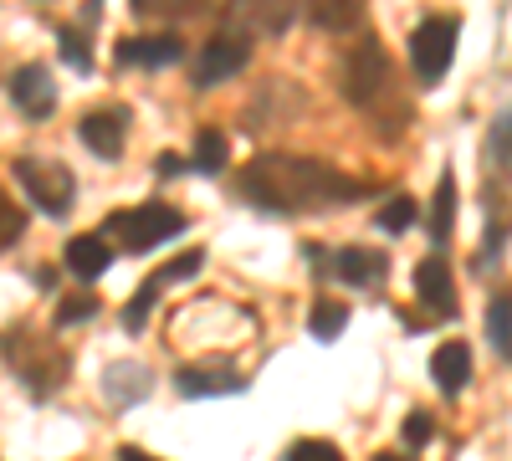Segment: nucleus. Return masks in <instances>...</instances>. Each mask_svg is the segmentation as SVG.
Returning <instances> with one entry per match:
<instances>
[{"mask_svg": "<svg viewBox=\"0 0 512 461\" xmlns=\"http://www.w3.org/2000/svg\"><path fill=\"white\" fill-rule=\"evenodd\" d=\"M349 323V308H338V303H318L313 308V333L318 339H338V328Z\"/></svg>", "mask_w": 512, "mask_h": 461, "instance_id": "obj_25", "label": "nucleus"}, {"mask_svg": "<svg viewBox=\"0 0 512 461\" xmlns=\"http://www.w3.org/2000/svg\"><path fill=\"white\" fill-rule=\"evenodd\" d=\"M108 262H113V251H108L103 236H72V241H67V267H72L77 277H103Z\"/></svg>", "mask_w": 512, "mask_h": 461, "instance_id": "obj_16", "label": "nucleus"}, {"mask_svg": "<svg viewBox=\"0 0 512 461\" xmlns=\"http://www.w3.org/2000/svg\"><path fill=\"white\" fill-rule=\"evenodd\" d=\"M431 436H436L431 415H425V410H410V421H405V446H425Z\"/></svg>", "mask_w": 512, "mask_h": 461, "instance_id": "obj_27", "label": "nucleus"}, {"mask_svg": "<svg viewBox=\"0 0 512 461\" xmlns=\"http://www.w3.org/2000/svg\"><path fill=\"white\" fill-rule=\"evenodd\" d=\"M175 385H180V395H236V390H246V380L236 369H180Z\"/></svg>", "mask_w": 512, "mask_h": 461, "instance_id": "obj_14", "label": "nucleus"}, {"mask_svg": "<svg viewBox=\"0 0 512 461\" xmlns=\"http://www.w3.org/2000/svg\"><path fill=\"white\" fill-rule=\"evenodd\" d=\"M210 0H134V16H149V21H195L205 16Z\"/></svg>", "mask_w": 512, "mask_h": 461, "instance_id": "obj_19", "label": "nucleus"}, {"mask_svg": "<svg viewBox=\"0 0 512 461\" xmlns=\"http://www.w3.org/2000/svg\"><path fill=\"white\" fill-rule=\"evenodd\" d=\"M487 164H492V175L512 185V108L497 113L492 123V134H487Z\"/></svg>", "mask_w": 512, "mask_h": 461, "instance_id": "obj_18", "label": "nucleus"}, {"mask_svg": "<svg viewBox=\"0 0 512 461\" xmlns=\"http://www.w3.org/2000/svg\"><path fill=\"white\" fill-rule=\"evenodd\" d=\"M93 308H98L93 298H72V303H62V308H57V323H77V318H88Z\"/></svg>", "mask_w": 512, "mask_h": 461, "instance_id": "obj_29", "label": "nucleus"}, {"mask_svg": "<svg viewBox=\"0 0 512 461\" xmlns=\"http://www.w3.org/2000/svg\"><path fill=\"white\" fill-rule=\"evenodd\" d=\"M246 62H251V41L246 36H236V31L210 36L205 47L195 52V88H216V82L236 77Z\"/></svg>", "mask_w": 512, "mask_h": 461, "instance_id": "obj_7", "label": "nucleus"}, {"mask_svg": "<svg viewBox=\"0 0 512 461\" xmlns=\"http://www.w3.org/2000/svg\"><path fill=\"white\" fill-rule=\"evenodd\" d=\"M384 251H369V246H344L333 257V272L344 277V282H359V287H369V282H379L384 277Z\"/></svg>", "mask_w": 512, "mask_h": 461, "instance_id": "obj_13", "label": "nucleus"}, {"mask_svg": "<svg viewBox=\"0 0 512 461\" xmlns=\"http://www.w3.org/2000/svg\"><path fill=\"white\" fill-rule=\"evenodd\" d=\"M108 231H113L128 251H149V246H159V241H169V236H180V231H185V216L175 211V205L149 200V205H134V211H118V216L108 221Z\"/></svg>", "mask_w": 512, "mask_h": 461, "instance_id": "obj_3", "label": "nucleus"}, {"mask_svg": "<svg viewBox=\"0 0 512 461\" xmlns=\"http://www.w3.org/2000/svg\"><path fill=\"white\" fill-rule=\"evenodd\" d=\"M487 333H492L497 354H512V298H507V292L492 298V308H487Z\"/></svg>", "mask_w": 512, "mask_h": 461, "instance_id": "obj_21", "label": "nucleus"}, {"mask_svg": "<svg viewBox=\"0 0 512 461\" xmlns=\"http://www.w3.org/2000/svg\"><path fill=\"white\" fill-rule=\"evenodd\" d=\"M303 0H226V31L256 41V36H282Z\"/></svg>", "mask_w": 512, "mask_h": 461, "instance_id": "obj_6", "label": "nucleus"}, {"mask_svg": "<svg viewBox=\"0 0 512 461\" xmlns=\"http://www.w3.org/2000/svg\"><path fill=\"white\" fill-rule=\"evenodd\" d=\"M62 47H67V57H72L77 72H88V52H82V41H77L72 31H62Z\"/></svg>", "mask_w": 512, "mask_h": 461, "instance_id": "obj_30", "label": "nucleus"}, {"mask_svg": "<svg viewBox=\"0 0 512 461\" xmlns=\"http://www.w3.org/2000/svg\"><path fill=\"white\" fill-rule=\"evenodd\" d=\"M103 390L118 400V405H134V400H144L149 395V369L144 364H113L108 374H103Z\"/></svg>", "mask_w": 512, "mask_h": 461, "instance_id": "obj_17", "label": "nucleus"}, {"mask_svg": "<svg viewBox=\"0 0 512 461\" xmlns=\"http://www.w3.org/2000/svg\"><path fill=\"white\" fill-rule=\"evenodd\" d=\"M451 221H456V180L441 175V185H436V211H431V236L446 241V236H451Z\"/></svg>", "mask_w": 512, "mask_h": 461, "instance_id": "obj_22", "label": "nucleus"}, {"mask_svg": "<svg viewBox=\"0 0 512 461\" xmlns=\"http://www.w3.org/2000/svg\"><path fill=\"white\" fill-rule=\"evenodd\" d=\"M16 180L21 190L41 205L47 216H67V205L77 195V180L67 164H52V159H16Z\"/></svg>", "mask_w": 512, "mask_h": 461, "instance_id": "obj_5", "label": "nucleus"}, {"mask_svg": "<svg viewBox=\"0 0 512 461\" xmlns=\"http://www.w3.org/2000/svg\"><path fill=\"white\" fill-rule=\"evenodd\" d=\"M344 98L364 113H384V103L395 98V72H390V57H384V47L374 36H364L359 47L349 52L344 62Z\"/></svg>", "mask_w": 512, "mask_h": 461, "instance_id": "obj_2", "label": "nucleus"}, {"mask_svg": "<svg viewBox=\"0 0 512 461\" xmlns=\"http://www.w3.org/2000/svg\"><path fill=\"white\" fill-rule=\"evenodd\" d=\"M287 456H297V461H333L338 446H333V441H297Z\"/></svg>", "mask_w": 512, "mask_h": 461, "instance_id": "obj_28", "label": "nucleus"}, {"mask_svg": "<svg viewBox=\"0 0 512 461\" xmlns=\"http://www.w3.org/2000/svg\"><path fill=\"white\" fill-rule=\"evenodd\" d=\"M82 144L103 159H118L123 144H128V113L123 108H93L82 118Z\"/></svg>", "mask_w": 512, "mask_h": 461, "instance_id": "obj_8", "label": "nucleus"}, {"mask_svg": "<svg viewBox=\"0 0 512 461\" xmlns=\"http://www.w3.org/2000/svg\"><path fill=\"white\" fill-rule=\"evenodd\" d=\"M456 36L461 26L451 16H431V21H420L415 36H410V62H415V77L420 82H441L451 57H456Z\"/></svg>", "mask_w": 512, "mask_h": 461, "instance_id": "obj_4", "label": "nucleus"}, {"mask_svg": "<svg viewBox=\"0 0 512 461\" xmlns=\"http://www.w3.org/2000/svg\"><path fill=\"white\" fill-rule=\"evenodd\" d=\"M415 292H420V303L431 308V313H441V318L456 313V282H451V267H446L441 251L415 267Z\"/></svg>", "mask_w": 512, "mask_h": 461, "instance_id": "obj_9", "label": "nucleus"}, {"mask_svg": "<svg viewBox=\"0 0 512 461\" xmlns=\"http://www.w3.org/2000/svg\"><path fill=\"white\" fill-rule=\"evenodd\" d=\"M159 287H164V282H159V277H149V282L134 292V298H128V308H123V328H128V333H139V328L149 323V313H154V298H159Z\"/></svg>", "mask_w": 512, "mask_h": 461, "instance_id": "obj_23", "label": "nucleus"}, {"mask_svg": "<svg viewBox=\"0 0 512 461\" xmlns=\"http://www.w3.org/2000/svg\"><path fill=\"white\" fill-rule=\"evenodd\" d=\"M226 154H231V144H226L221 129H200V139H195V170L200 175H221L226 170Z\"/></svg>", "mask_w": 512, "mask_h": 461, "instance_id": "obj_20", "label": "nucleus"}, {"mask_svg": "<svg viewBox=\"0 0 512 461\" xmlns=\"http://www.w3.org/2000/svg\"><path fill=\"white\" fill-rule=\"evenodd\" d=\"M241 195L262 211L297 216V211H323L338 200H359L364 185L328 170L318 159H292V154H262L241 170Z\"/></svg>", "mask_w": 512, "mask_h": 461, "instance_id": "obj_1", "label": "nucleus"}, {"mask_svg": "<svg viewBox=\"0 0 512 461\" xmlns=\"http://www.w3.org/2000/svg\"><path fill=\"white\" fill-rule=\"evenodd\" d=\"M118 57L128 67H169V62H180L185 57V41L180 36H128Z\"/></svg>", "mask_w": 512, "mask_h": 461, "instance_id": "obj_11", "label": "nucleus"}, {"mask_svg": "<svg viewBox=\"0 0 512 461\" xmlns=\"http://www.w3.org/2000/svg\"><path fill=\"white\" fill-rule=\"evenodd\" d=\"M431 374H436V385L446 390V395H461L466 390V380H472V349L466 344H441L436 349V359H431Z\"/></svg>", "mask_w": 512, "mask_h": 461, "instance_id": "obj_12", "label": "nucleus"}, {"mask_svg": "<svg viewBox=\"0 0 512 461\" xmlns=\"http://www.w3.org/2000/svg\"><path fill=\"white\" fill-rule=\"evenodd\" d=\"M308 16H313L323 31L349 36V31H359V21H364V0H308Z\"/></svg>", "mask_w": 512, "mask_h": 461, "instance_id": "obj_15", "label": "nucleus"}, {"mask_svg": "<svg viewBox=\"0 0 512 461\" xmlns=\"http://www.w3.org/2000/svg\"><path fill=\"white\" fill-rule=\"evenodd\" d=\"M11 98H16V108H21V113H31V118H47V113L57 108L52 72H47V67H21V72L11 77Z\"/></svg>", "mask_w": 512, "mask_h": 461, "instance_id": "obj_10", "label": "nucleus"}, {"mask_svg": "<svg viewBox=\"0 0 512 461\" xmlns=\"http://www.w3.org/2000/svg\"><path fill=\"white\" fill-rule=\"evenodd\" d=\"M21 231H26V216L16 211L11 200H0V246H11V241H21Z\"/></svg>", "mask_w": 512, "mask_h": 461, "instance_id": "obj_26", "label": "nucleus"}, {"mask_svg": "<svg viewBox=\"0 0 512 461\" xmlns=\"http://www.w3.org/2000/svg\"><path fill=\"white\" fill-rule=\"evenodd\" d=\"M379 226H384V231H395V236L410 231V226H415V200H410V195H395V200L379 211Z\"/></svg>", "mask_w": 512, "mask_h": 461, "instance_id": "obj_24", "label": "nucleus"}]
</instances>
